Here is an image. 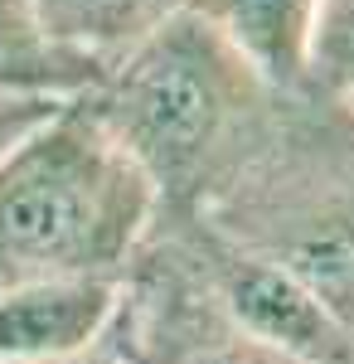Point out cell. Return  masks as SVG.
Instances as JSON below:
<instances>
[{"mask_svg":"<svg viewBox=\"0 0 354 364\" xmlns=\"http://www.w3.org/2000/svg\"><path fill=\"white\" fill-rule=\"evenodd\" d=\"M34 10L63 49L117 68L151 34L194 10V0H34Z\"/></svg>","mask_w":354,"mask_h":364,"instance_id":"ba28073f","label":"cell"},{"mask_svg":"<svg viewBox=\"0 0 354 364\" xmlns=\"http://www.w3.org/2000/svg\"><path fill=\"white\" fill-rule=\"evenodd\" d=\"M107 78L102 63L63 49L44 29L34 0H0V97L78 102Z\"/></svg>","mask_w":354,"mask_h":364,"instance_id":"52a82bcc","label":"cell"},{"mask_svg":"<svg viewBox=\"0 0 354 364\" xmlns=\"http://www.w3.org/2000/svg\"><path fill=\"white\" fill-rule=\"evenodd\" d=\"M165 364H306V360H291V355H281V350H267V345H257V340L238 336L233 326H218V331H209L204 340L175 350Z\"/></svg>","mask_w":354,"mask_h":364,"instance_id":"30bf717a","label":"cell"},{"mask_svg":"<svg viewBox=\"0 0 354 364\" xmlns=\"http://www.w3.org/2000/svg\"><path fill=\"white\" fill-rule=\"evenodd\" d=\"M63 102H29V97H0V161L20 146V141L39 127V122H49Z\"/></svg>","mask_w":354,"mask_h":364,"instance_id":"8fae6325","label":"cell"},{"mask_svg":"<svg viewBox=\"0 0 354 364\" xmlns=\"http://www.w3.org/2000/svg\"><path fill=\"white\" fill-rule=\"evenodd\" d=\"M204 224L277 262L354 340V127L291 97L277 136Z\"/></svg>","mask_w":354,"mask_h":364,"instance_id":"3957f363","label":"cell"},{"mask_svg":"<svg viewBox=\"0 0 354 364\" xmlns=\"http://www.w3.org/2000/svg\"><path fill=\"white\" fill-rule=\"evenodd\" d=\"M87 102L151 180L156 214L199 219L267 151L291 97L262 83L199 10H185L107 68Z\"/></svg>","mask_w":354,"mask_h":364,"instance_id":"6da1fadb","label":"cell"},{"mask_svg":"<svg viewBox=\"0 0 354 364\" xmlns=\"http://www.w3.org/2000/svg\"><path fill=\"white\" fill-rule=\"evenodd\" d=\"M165 224L180 228L209 301L238 336L306 364H354V340L291 272H281L262 252L228 243L204 219H165Z\"/></svg>","mask_w":354,"mask_h":364,"instance_id":"277c9868","label":"cell"},{"mask_svg":"<svg viewBox=\"0 0 354 364\" xmlns=\"http://www.w3.org/2000/svg\"><path fill=\"white\" fill-rule=\"evenodd\" d=\"M306 97H316L321 107L354 127V0H321Z\"/></svg>","mask_w":354,"mask_h":364,"instance_id":"9c48e42d","label":"cell"},{"mask_svg":"<svg viewBox=\"0 0 354 364\" xmlns=\"http://www.w3.org/2000/svg\"><path fill=\"white\" fill-rule=\"evenodd\" d=\"M156 209L151 180L92 102H63L0 161V291L122 282Z\"/></svg>","mask_w":354,"mask_h":364,"instance_id":"7a4b0ae2","label":"cell"},{"mask_svg":"<svg viewBox=\"0 0 354 364\" xmlns=\"http://www.w3.org/2000/svg\"><path fill=\"white\" fill-rule=\"evenodd\" d=\"M122 282H29L0 291V364L78 355L112 326Z\"/></svg>","mask_w":354,"mask_h":364,"instance_id":"5b68a950","label":"cell"},{"mask_svg":"<svg viewBox=\"0 0 354 364\" xmlns=\"http://www.w3.org/2000/svg\"><path fill=\"white\" fill-rule=\"evenodd\" d=\"M194 10L243 54V63L267 87L306 97L321 0H194Z\"/></svg>","mask_w":354,"mask_h":364,"instance_id":"8992f818","label":"cell"},{"mask_svg":"<svg viewBox=\"0 0 354 364\" xmlns=\"http://www.w3.org/2000/svg\"><path fill=\"white\" fill-rule=\"evenodd\" d=\"M39 364H136V360H132V350L112 336V326H107V331L92 340L87 350H78V355H63V360H39Z\"/></svg>","mask_w":354,"mask_h":364,"instance_id":"7c38bea8","label":"cell"}]
</instances>
